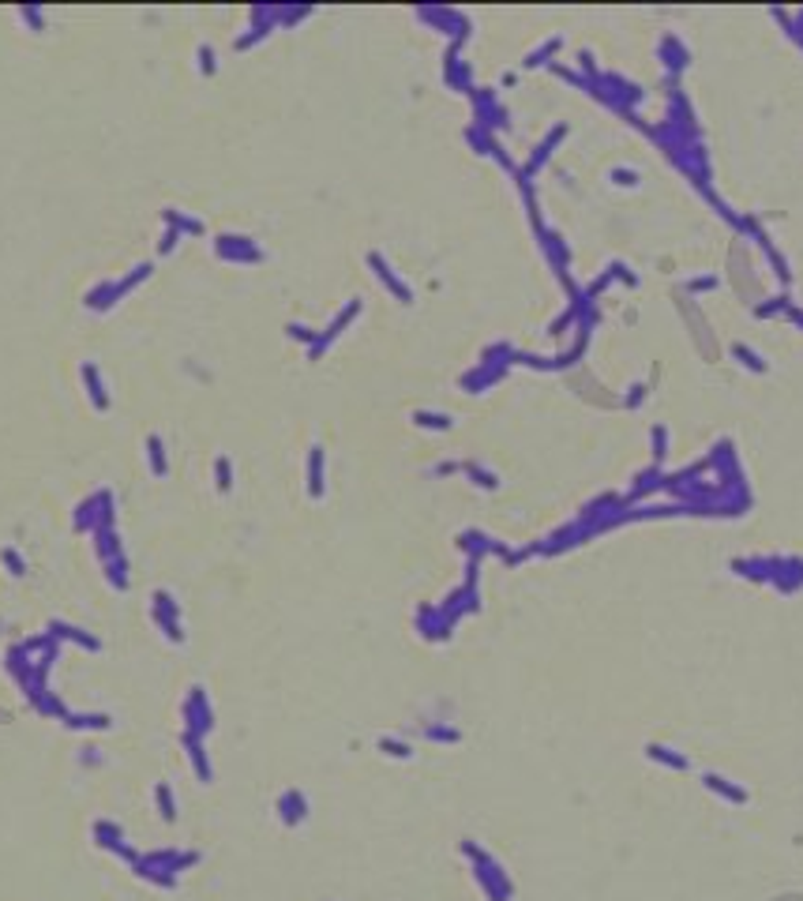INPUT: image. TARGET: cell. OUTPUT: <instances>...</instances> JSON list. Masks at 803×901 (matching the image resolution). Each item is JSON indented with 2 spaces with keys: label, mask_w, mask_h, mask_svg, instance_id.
<instances>
[{
  "label": "cell",
  "mask_w": 803,
  "mask_h": 901,
  "mask_svg": "<svg viewBox=\"0 0 803 901\" xmlns=\"http://www.w3.org/2000/svg\"><path fill=\"white\" fill-rule=\"evenodd\" d=\"M649 755H654V759H661V762H669V767H683V759L669 755V747H649Z\"/></svg>",
  "instance_id": "obj_1"
},
{
  "label": "cell",
  "mask_w": 803,
  "mask_h": 901,
  "mask_svg": "<svg viewBox=\"0 0 803 901\" xmlns=\"http://www.w3.org/2000/svg\"><path fill=\"white\" fill-rule=\"evenodd\" d=\"M0 556H4V563L12 567V575H23V560H19V552H12V548H4Z\"/></svg>",
  "instance_id": "obj_2"
},
{
  "label": "cell",
  "mask_w": 803,
  "mask_h": 901,
  "mask_svg": "<svg viewBox=\"0 0 803 901\" xmlns=\"http://www.w3.org/2000/svg\"><path fill=\"white\" fill-rule=\"evenodd\" d=\"M158 800H162V815H165V819L177 815V811H173V800H169V788H165V785L158 788Z\"/></svg>",
  "instance_id": "obj_3"
}]
</instances>
